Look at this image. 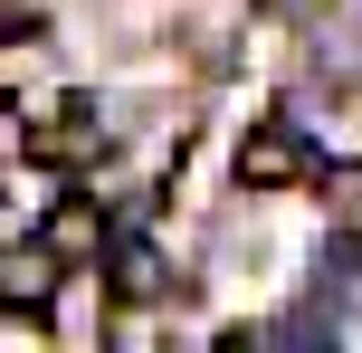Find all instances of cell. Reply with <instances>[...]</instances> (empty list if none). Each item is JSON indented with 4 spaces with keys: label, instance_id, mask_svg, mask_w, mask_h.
Listing matches in <instances>:
<instances>
[{
    "label": "cell",
    "instance_id": "cell-1",
    "mask_svg": "<svg viewBox=\"0 0 362 353\" xmlns=\"http://www.w3.org/2000/svg\"><path fill=\"white\" fill-rule=\"evenodd\" d=\"M305 172H315V144H305L296 115H267V125L238 144V182H248V191H296Z\"/></svg>",
    "mask_w": 362,
    "mask_h": 353
},
{
    "label": "cell",
    "instance_id": "cell-2",
    "mask_svg": "<svg viewBox=\"0 0 362 353\" xmlns=\"http://www.w3.org/2000/svg\"><path fill=\"white\" fill-rule=\"evenodd\" d=\"M95 153H105V125H95L86 96H67V105L29 134V163H38V172H76V163H95Z\"/></svg>",
    "mask_w": 362,
    "mask_h": 353
},
{
    "label": "cell",
    "instance_id": "cell-3",
    "mask_svg": "<svg viewBox=\"0 0 362 353\" xmlns=\"http://www.w3.org/2000/svg\"><path fill=\"white\" fill-rule=\"evenodd\" d=\"M57 248L48 239H29V248H0V316H48L57 306Z\"/></svg>",
    "mask_w": 362,
    "mask_h": 353
},
{
    "label": "cell",
    "instance_id": "cell-4",
    "mask_svg": "<svg viewBox=\"0 0 362 353\" xmlns=\"http://www.w3.org/2000/svg\"><path fill=\"white\" fill-rule=\"evenodd\" d=\"M38 239H48V248H57L67 267L105 258V248H115V229H105V201H48V220H38Z\"/></svg>",
    "mask_w": 362,
    "mask_h": 353
},
{
    "label": "cell",
    "instance_id": "cell-5",
    "mask_svg": "<svg viewBox=\"0 0 362 353\" xmlns=\"http://www.w3.org/2000/svg\"><path fill=\"white\" fill-rule=\"evenodd\" d=\"M163 287H172L163 248H153V239H115V296H134V306H144V296H163Z\"/></svg>",
    "mask_w": 362,
    "mask_h": 353
}]
</instances>
